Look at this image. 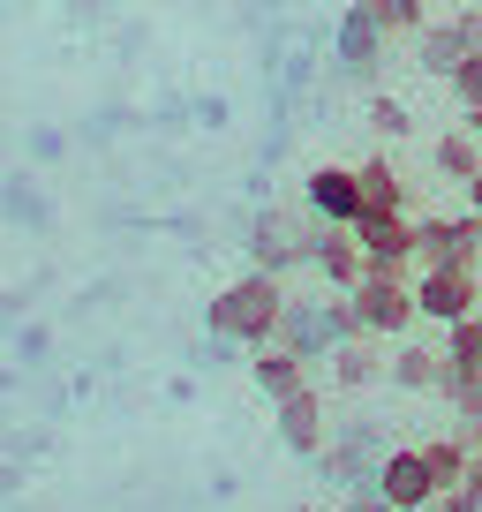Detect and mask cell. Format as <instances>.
Returning a JSON list of instances; mask_svg holds the SVG:
<instances>
[{"label":"cell","mask_w":482,"mask_h":512,"mask_svg":"<svg viewBox=\"0 0 482 512\" xmlns=\"http://www.w3.org/2000/svg\"><path fill=\"white\" fill-rule=\"evenodd\" d=\"M279 317H287V287H279V272H257V264H249L234 287H219L211 309H204V324H211L219 347H272Z\"/></svg>","instance_id":"1"},{"label":"cell","mask_w":482,"mask_h":512,"mask_svg":"<svg viewBox=\"0 0 482 512\" xmlns=\"http://www.w3.org/2000/svg\"><path fill=\"white\" fill-rule=\"evenodd\" d=\"M347 309H354V332L370 339H407L415 332V264H370L362 256V279L347 287Z\"/></svg>","instance_id":"2"},{"label":"cell","mask_w":482,"mask_h":512,"mask_svg":"<svg viewBox=\"0 0 482 512\" xmlns=\"http://www.w3.org/2000/svg\"><path fill=\"white\" fill-rule=\"evenodd\" d=\"M339 339H354V309H347V294H309V302H287V317H279V339L272 347H287V354H332Z\"/></svg>","instance_id":"3"},{"label":"cell","mask_w":482,"mask_h":512,"mask_svg":"<svg viewBox=\"0 0 482 512\" xmlns=\"http://www.w3.org/2000/svg\"><path fill=\"white\" fill-rule=\"evenodd\" d=\"M482 309V272L467 264H422L415 272V317L422 324H460Z\"/></svg>","instance_id":"4"},{"label":"cell","mask_w":482,"mask_h":512,"mask_svg":"<svg viewBox=\"0 0 482 512\" xmlns=\"http://www.w3.org/2000/svg\"><path fill=\"white\" fill-rule=\"evenodd\" d=\"M370 490L385 497L392 512H430V505H437V482H430V467H422V445L385 452V460H377V475H370Z\"/></svg>","instance_id":"5"},{"label":"cell","mask_w":482,"mask_h":512,"mask_svg":"<svg viewBox=\"0 0 482 512\" xmlns=\"http://www.w3.org/2000/svg\"><path fill=\"white\" fill-rule=\"evenodd\" d=\"M422 46H415V61H422V76H445L452 83V68L467 61V53H482V8H467V16H452V23H422Z\"/></svg>","instance_id":"6"},{"label":"cell","mask_w":482,"mask_h":512,"mask_svg":"<svg viewBox=\"0 0 482 512\" xmlns=\"http://www.w3.org/2000/svg\"><path fill=\"white\" fill-rule=\"evenodd\" d=\"M309 241H317V226H302L294 211H264V219L249 226L257 272H294V264H309Z\"/></svg>","instance_id":"7"},{"label":"cell","mask_w":482,"mask_h":512,"mask_svg":"<svg viewBox=\"0 0 482 512\" xmlns=\"http://www.w3.org/2000/svg\"><path fill=\"white\" fill-rule=\"evenodd\" d=\"M354 241H362L370 264H415L422 219H407V211H354Z\"/></svg>","instance_id":"8"},{"label":"cell","mask_w":482,"mask_h":512,"mask_svg":"<svg viewBox=\"0 0 482 512\" xmlns=\"http://www.w3.org/2000/svg\"><path fill=\"white\" fill-rule=\"evenodd\" d=\"M415 264H467V272H482V211H460V219H422Z\"/></svg>","instance_id":"9"},{"label":"cell","mask_w":482,"mask_h":512,"mask_svg":"<svg viewBox=\"0 0 482 512\" xmlns=\"http://www.w3.org/2000/svg\"><path fill=\"white\" fill-rule=\"evenodd\" d=\"M302 204H309V219H324V226H354V211H362V181H354V166H309Z\"/></svg>","instance_id":"10"},{"label":"cell","mask_w":482,"mask_h":512,"mask_svg":"<svg viewBox=\"0 0 482 512\" xmlns=\"http://www.w3.org/2000/svg\"><path fill=\"white\" fill-rule=\"evenodd\" d=\"M324 437H332V430H324V392H309V384H302L294 400H279V445H287V452L317 460Z\"/></svg>","instance_id":"11"},{"label":"cell","mask_w":482,"mask_h":512,"mask_svg":"<svg viewBox=\"0 0 482 512\" xmlns=\"http://www.w3.org/2000/svg\"><path fill=\"white\" fill-rule=\"evenodd\" d=\"M309 264L324 272V287L347 294L354 279H362V241H354V226H324L317 219V241H309Z\"/></svg>","instance_id":"12"},{"label":"cell","mask_w":482,"mask_h":512,"mask_svg":"<svg viewBox=\"0 0 482 512\" xmlns=\"http://www.w3.org/2000/svg\"><path fill=\"white\" fill-rule=\"evenodd\" d=\"M385 369H392V354L377 347L370 332H354V339H339V347H332V377H339V392H370V384H385Z\"/></svg>","instance_id":"13"},{"label":"cell","mask_w":482,"mask_h":512,"mask_svg":"<svg viewBox=\"0 0 482 512\" xmlns=\"http://www.w3.org/2000/svg\"><path fill=\"white\" fill-rule=\"evenodd\" d=\"M430 166H437V181H452V189H467V181H475L482 174V136H475V128H445V136H437V144H430Z\"/></svg>","instance_id":"14"},{"label":"cell","mask_w":482,"mask_h":512,"mask_svg":"<svg viewBox=\"0 0 482 512\" xmlns=\"http://www.w3.org/2000/svg\"><path fill=\"white\" fill-rule=\"evenodd\" d=\"M249 377H257V392H264V400L279 407V400H294V392L309 384V362H302V354H287V347H257Z\"/></svg>","instance_id":"15"},{"label":"cell","mask_w":482,"mask_h":512,"mask_svg":"<svg viewBox=\"0 0 482 512\" xmlns=\"http://www.w3.org/2000/svg\"><path fill=\"white\" fill-rule=\"evenodd\" d=\"M377 61H385V31H377L362 8H347V16H339V68H354V76H377Z\"/></svg>","instance_id":"16"},{"label":"cell","mask_w":482,"mask_h":512,"mask_svg":"<svg viewBox=\"0 0 482 512\" xmlns=\"http://www.w3.org/2000/svg\"><path fill=\"white\" fill-rule=\"evenodd\" d=\"M385 384H400V392H437V384H445V347H392Z\"/></svg>","instance_id":"17"},{"label":"cell","mask_w":482,"mask_h":512,"mask_svg":"<svg viewBox=\"0 0 482 512\" xmlns=\"http://www.w3.org/2000/svg\"><path fill=\"white\" fill-rule=\"evenodd\" d=\"M354 181H362V211H407V181L392 159H362Z\"/></svg>","instance_id":"18"},{"label":"cell","mask_w":482,"mask_h":512,"mask_svg":"<svg viewBox=\"0 0 482 512\" xmlns=\"http://www.w3.org/2000/svg\"><path fill=\"white\" fill-rule=\"evenodd\" d=\"M467 460H475V445H460V437H422V467H430L437 497H445V490H460Z\"/></svg>","instance_id":"19"},{"label":"cell","mask_w":482,"mask_h":512,"mask_svg":"<svg viewBox=\"0 0 482 512\" xmlns=\"http://www.w3.org/2000/svg\"><path fill=\"white\" fill-rule=\"evenodd\" d=\"M324 475L332 482H362V467H370V430H354V437H324Z\"/></svg>","instance_id":"20"},{"label":"cell","mask_w":482,"mask_h":512,"mask_svg":"<svg viewBox=\"0 0 482 512\" xmlns=\"http://www.w3.org/2000/svg\"><path fill=\"white\" fill-rule=\"evenodd\" d=\"M445 369H460V377H482V309L460 324H445Z\"/></svg>","instance_id":"21"},{"label":"cell","mask_w":482,"mask_h":512,"mask_svg":"<svg viewBox=\"0 0 482 512\" xmlns=\"http://www.w3.org/2000/svg\"><path fill=\"white\" fill-rule=\"evenodd\" d=\"M354 8H362L385 38H415L422 23H430V16H422V0H354Z\"/></svg>","instance_id":"22"},{"label":"cell","mask_w":482,"mask_h":512,"mask_svg":"<svg viewBox=\"0 0 482 512\" xmlns=\"http://www.w3.org/2000/svg\"><path fill=\"white\" fill-rule=\"evenodd\" d=\"M452 98H460V113L482 106V53H467V61L452 68Z\"/></svg>","instance_id":"23"},{"label":"cell","mask_w":482,"mask_h":512,"mask_svg":"<svg viewBox=\"0 0 482 512\" xmlns=\"http://www.w3.org/2000/svg\"><path fill=\"white\" fill-rule=\"evenodd\" d=\"M370 128H377V136H407L415 121H407V106H400V98H370Z\"/></svg>","instance_id":"24"},{"label":"cell","mask_w":482,"mask_h":512,"mask_svg":"<svg viewBox=\"0 0 482 512\" xmlns=\"http://www.w3.org/2000/svg\"><path fill=\"white\" fill-rule=\"evenodd\" d=\"M339 512H392V505H385V497H377V490H354V497H347V505H339Z\"/></svg>","instance_id":"25"},{"label":"cell","mask_w":482,"mask_h":512,"mask_svg":"<svg viewBox=\"0 0 482 512\" xmlns=\"http://www.w3.org/2000/svg\"><path fill=\"white\" fill-rule=\"evenodd\" d=\"M460 490H467V497H475V505H482V452H475V460H467V475H460Z\"/></svg>","instance_id":"26"},{"label":"cell","mask_w":482,"mask_h":512,"mask_svg":"<svg viewBox=\"0 0 482 512\" xmlns=\"http://www.w3.org/2000/svg\"><path fill=\"white\" fill-rule=\"evenodd\" d=\"M467 211H482V174H475V181H467Z\"/></svg>","instance_id":"27"},{"label":"cell","mask_w":482,"mask_h":512,"mask_svg":"<svg viewBox=\"0 0 482 512\" xmlns=\"http://www.w3.org/2000/svg\"><path fill=\"white\" fill-rule=\"evenodd\" d=\"M460 121H467V128H475V136H482V106H467V113H460Z\"/></svg>","instance_id":"28"},{"label":"cell","mask_w":482,"mask_h":512,"mask_svg":"<svg viewBox=\"0 0 482 512\" xmlns=\"http://www.w3.org/2000/svg\"><path fill=\"white\" fill-rule=\"evenodd\" d=\"M475 452H482V445H475Z\"/></svg>","instance_id":"29"}]
</instances>
